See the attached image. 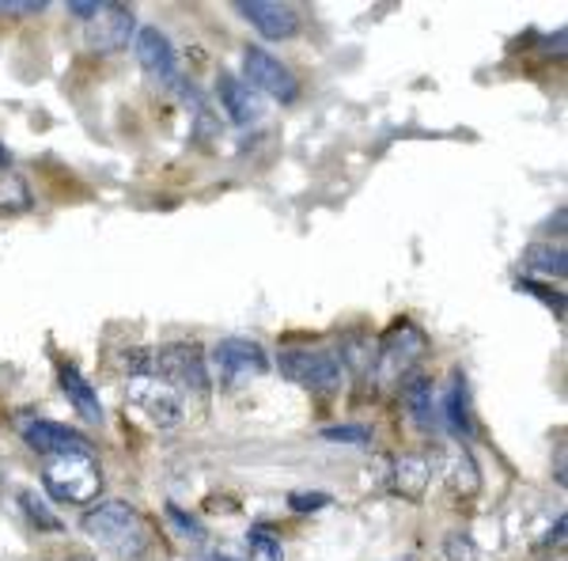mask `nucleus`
<instances>
[{
    "mask_svg": "<svg viewBox=\"0 0 568 561\" xmlns=\"http://www.w3.org/2000/svg\"><path fill=\"white\" fill-rule=\"evenodd\" d=\"M84 531L118 558H141V550L149 547L144 520L130 501H99L84 517Z\"/></svg>",
    "mask_w": 568,
    "mask_h": 561,
    "instance_id": "obj_1",
    "label": "nucleus"
},
{
    "mask_svg": "<svg viewBox=\"0 0 568 561\" xmlns=\"http://www.w3.org/2000/svg\"><path fill=\"white\" fill-rule=\"evenodd\" d=\"M277 364H281L284 380L300 383L304 391H315V394H334L345 380L342 357H337V349H326V345H288V349H281Z\"/></svg>",
    "mask_w": 568,
    "mask_h": 561,
    "instance_id": "obj_2",
    "label": "nucleus"
},
{
    "mask_svg": "<svg viewBox=\"0 0 568 561\" xmlns=\"http://www.w3.org/2000/svg\"><path fill=\"white\" fill-rule=\"evenodd\" d=\"M42 485L53 501L65 504H88L99 497L103 474H99L95 455H53L42 467Z\"/></svg>",
    "mask_w": 568,
    "mask_h": 561,
    "instance_id": "obj_3",
    "label": "nucleus"
},
{
    "mask_svg": "<svg viewBox=\"0 0 568 561\" xmlns=\"http://www.w3.org/2000/svg\"><path fill=\"white\" fill-rule=\"evenodd\" d=\"M125 402H133L136 410L149 413V421L160 429H179L182 418H186L182 391L163 380V375H130L125 380Z\"/></svg>",
    "mask_w": 568,
    "mask_h": 561,
    "instance_id": "obj_4",
    "label": "nucleus"
},
{
    "mask_svg": "<svg viewBox=\"0 0 568 561\" xmlns=\"http://www.w3.org/2000/svg\"><path fill=\"white\" fill-rule=\"evenodd\" d=\"M425 349H428L425 334L414 323L394 327L379 342V349H375V375L383 383H406L414 375L417 361L425 357Z\"/></svg>",
    "mask_w": 568,
    "mask_h": 561,
    "instance_id": "obj_5",
    "label": "nucleus"
},
{
    "mask_svg": "<svg viewBox=\"0 0 568 561\" xmlns=\"http://www.w3.org/2000/svg\"><path fill=\"white\" fill-rule=\"evenodd\" d=\"M152 375H163L168 383H175L179 391H190L197 399H205L213 391L209 383V364L201 357V345H163L152 349Z\"/></svg>",
    "mask_w": 568,
    "mask_h": 561,
    "instance_id": "obj_6",
    "label": "nucleus"
},
{
    "mask_svg": "<svg viewBox=\"0 0 568 561\" xmlns=\"http://www.w3.org/2000/svg\"><path fill=\"white\" fill-rule=\"evenodd\" d=\"M243 84L254 88L258 96L277 99V103H296L300 99V80L292 77V69L281 66L262 46H246L243 50Z\"/></svg>",
    "mask_w": 568,
    "mask_h": 561,
    "instance_id": "obj_7",
    "label": "nucleus"
},
{
    "mask_svg": "<svg viewBox=\"0 0 568 561\" xmlns=\"http://www.w3.org/2000/svg\"><path fill=\"white\" fill-rule=\"evenodd\" d=\"M213 361H216L220 380L232 383V388L270 372V353H265L258 342H251V338H224V342L213 349Z\"/></svg>",
    "mask_w": 568,
    "mask_h": 561,
    "instance_id": "obj_8",
    "label": "nucleus"
},
{
    "mask_svg": "<svg viewBox=\"0 0 568 561\" xmlns=\"http://www.w3.org/2000/svg\"><path fill=\"white\" fill-rule=\"evenodd\" d=\"M136 39V20L125 4H99L95 16L84 23V42L95 53H118Z\"/></svg>",
    "mask_w": 568,
    "mask_h": 561,
    "instance_id": "obj_9",
    "label": "nucleus"
},
{
    "mask_svg": "<svg viewBox=\"0 0 568 561\" xmlns=\"http://www.w3.org/2000/svg\"><path fill=\"white\" fill-rule=\"evenodd\" d=\"M20 437L42 459H53V455H95V448H91V440L84 437V432L72 429V425H58V421L31 418V421H23V425H20Z\"/></svg>",
    "mask_w": 568,
    "mask_h": 561,
    "instance_id": "obj_10",
    "label": "nucleus"
},
{
    "mask_svg": "<svg viewBox=\"0 0 568 561\" xmlns=\"http://www.w3.org/2000/svg\"><path fill=\"white\" fill-rule=\"evenodd\" d=\"M136 61L160 84H179V53L160 27H136Z\"/></svg>",
    "mask_w": 568,
    "mask_h": 561,
    "instance_id": "obj_11",
    "label": "nucleus"
},
{
    "mask_svg": "<svg viewBox=\"0 0 568 561\" xmlns=\"http://www.w3.org/2000/svg\"><path fill=\"white\" fill-rule=\"evenodd\" d=\"M235 12L243 16L246 23H254L265 39H292L300 31V12L292 4H281V0H240Z\"/></svg>",
    "mask_w": 568,
    "mask_h": 561,
    "instance_id": "obj_12",
    "label": "nucleus"
},
{
    "mask_svg": "<svg viewBox=\"0 0 568 561\" xmlns=\"http://www.w3.org/2000/svg\"><path fill=\"white\" fill-rule=\"evenodd\" d=\"M216 99L235 126H254L262 118V96L254 88H246L240 77H232V72L216 77Z\"/></svg>",
    "mask_w": 568,
    "mask_h": 561,
    "instance_id": "obj_13",
    "label": "nucleus"
},
{
    "mask_svg": "<svg viewBox=\"0 0 568 561\" xmlns=\"http://www.w3.org/2000/svg\"><path fill=\"white\" fill-rule=\"evenodd\" d=\"M58 383H61V391H65V399L72 402V410L80 413V418L88 421V425H103V402H99V394L95 388L80 375V368H72V364H58Z\"/></svg>",
    "mask_w": 568,
    "mask_h": 561,
    "instance_id": "obj_14",
    "label": "nucleus"
},
{
    "mask_svg": "<svg viewBox=\"0 0 568 561\" xmlns=\"http://www.w3.org/2000/svg\"><path fill=\"white\" fill-rule=\"evenodd\" d=\"M439 418L447 421V429H452L459 440H470L474 437L470 391H466L463 372H452V380H447V391H444V399H439Z\"/></svg>",
    "mask_w": 568,
    "mask_h": 561,
    "instance_id": "obj_15",
    "label": "nucleus"
},
{
    "mask_svg": "<svg viewBox=\"0 0 568 561\" xmlns=\"http://www.w3.org/2000/svg\"><path fill=\"white\" fill-rule=\"evenodd\" d=\"M428 478H433V463H428V455H398L394 459V493L409 497V501H417L420 493H425Z\"/></svg>",
    "mask_w": 568,
    "mask_h": 561,
    "instance_id": "obj_16",
    "label": "nucleus"
},
{
    "mask_svg": "<svg viewBox=\"0 0 568 561\" xmlns=\"http://www.w3.org/2000/svg\"><path fill=\"white\" fill-rule=\"evenodd\" d=\"M402 399H406V407L417 418L420 429H436L439 407H436V399H433V380H428V375H417V372L409 375V380L402 383Z\"/></svg>",
    "mask_w": 568,
    "mask_h": 561,
    "instance_id": "obj_17",
    "label": "nucleus"
},
{
    "mask_svg": "<svg viewBox=\"0 0 568 561\" xmlns=\"http://www.w3.org/2000/svg\"><path fill=\"white\" fill-rule=\"evenodd\" d=\"M447 482H452V490L463 493V497L478 493L481 471H478V463H474L470 452H452V455H447Z\"/></svg>",
    "mask_w": 568,
    "mask_h": 561,
    "instance_id": "obj_18",
    "label": "nucleus"
},
{
    "mask_svg": "<svg viewBox=\"0 0 568 561\" xmlns=\"http://www.w3.org/2000/svg\"><path fill=\"white\" fill-rule=\"evenodd\" d=\"M16 501H20V509H23V517H27L31 528H39V531H61V528H65L58 512L45 504V497H39L34 490H20V493H16Z\"/></svg>",
    "mask_w": 568,
    "mask_h": 561,
    "instance_id": "obj_19",
    "label": "nucleus"
},
{
    "mask_svg": "<svg viewBox=\"0 0 568 561\" xmlns=\"http://www.w3.org/2000/svg\"><path fill=\"white\" fill-rule=\"evenodd\" d=\"M527 270L538 278H565V247L561 243H538L527 254Z\"/></svg>",
    "mask_w": 568,
    "mask_h": 561,
    "instance_id": "obj_20",
    "label": "nucleus"
},
{
    "mask_svg": "<svg viewBox=\"0 0 568 561\" xmlns=\"http://www.w3.org/2000/svg\"><path fill=\"white\" fill-rule=\"evenodd\" d=\"M246 542H251V550H254V554H258L262 561H284L281 539L273 535L270 528H251V531H246Z\"/></svg>",
    "mask_w": 568,
    "mask_h": 561,
    "instance_id": "obj_21",
    "label": "nucleus"
},
{
    "mask_svg": "<svg viewBox=\"0 0 568 561\" xmlns=\"http://www.w3.org/2000/svg\"><path fill=\"white\" fill-rule=\"evenodd\" d=\"M168 520H171V528H175L182 539H190V542H205L209 539L205 523H201L197 517H190V512H182L179 504H168Z\"/></svg>",
    "mask_w": 568,
    "mask_h": 561,
    "instance_id": "obj_22",
    "label": "nucleus"
},
{
    "mask_svg": "<svg viewBox=\"0 0 568 561\" xmlns=\"http://www.w3.org/2000/svg\"><path fill=\"white\" fill-rule=\"evenodd\" d=\"M323 437L337 440V444H368L372 425H329V429H323Z\"/></svg>",
    "mask_w": 568,
    "mask_h": 561,
    "instance_id": "obj_23",
    "label": "nucleus"
},
{
    "mask_svg": "<svg viewBox=\"0 0 568 561\" xmlns=\"http://www.w3.org/2000/svg\"><path fill=\"white\" fill-rule=\"evenodd\" d=\"M444 554L452 561H474V558H478V547H474L470 535L455 531V535H447V542H444Z\"/></svg>",
    "mask_w": 568,
    "mask_h": 561,
    "instance_id": "obj_24",
    "label": "nucleus"
},
{
    "mask_svg": "<svg viewBox=\"0 0 568 561\" xmlns=\"http://www.w3.org/2000/svg\"><path fill=\"white\" fill-rule=\"evenodd\" d=\"M0 206L8 209V213H12V209H27L31 206V198H27V187L20 179H8L4 187H0Z\"/></svg>",
    "mask_w": 568,
    "mask_h": 561,
    "instance_id": "obj_25",
    "label": "nucleus"
},
{
    "mask_svg": "<svg viewBox=\"0 0 568 561\" xmlns=\"http://www.w3.org/2000/svg\"><path fill=\"white\" fill-rule=\"evenodd\" d=\"M326 504H329L326 493H288L292 512H315V509H326Z\"/></svg>",
    "mask_w": 568,
    "mask_h": 561,
    "instance_id": "obj_26",
    "label": "nucleus"
},
{
    "mask_svg": "<svg viewBox=\"0 0 568 561\" xmlns=\"http://www.w3.org/2000/svg\"><path fill=\"white\" fill-rule=\"evenodd\" d=\"M519 289L530 292V297H542V300L549 303V308H557V315H561V311H565V297H561V292L542 289V284H538V281H519Z\"/></svg>",
    "mask_w": 568,
    "mask_h": 561,
    "instance_id": "obj_27",
    "label": "nucleus"
},
{
    "mask_svg": "<svg viewBox=\"0 0 568 561\" xmlns=\"http://www.w3.org/2000/svg\"><path fill=\"white\" fill-rule=\"evenodd\" d=\"M45 8V0H0V16H34V12H42Z\"/></svg>",
    "mask_w": 568,
    "mask_h": 561,
    "instance_id": "obj_28",
    "label": "nucleus"
},
{
    "mask_svg": "<svg viewBox=\"0 0 568 561\" xmlns=\"http://www.w3.org/2000/svg\"><path fill=\"white\" fill-rule=\"evenodd\" d=\"M61 561H95V558H88V554H72V558H61Z\"/></svg>",
    "mask_w": 568,
    "mask_h": 561,
    "instance_id": "obj_29",
    "label": "nucleus"
},
{
    "mask_svg": "<svg viewBox=\"0 0 568 561\" xmlns=\"http://www.w3.org/2000/svg\"><path fill=\"white\" fill-rule=\"evenodd\" d=\"M205 561H240V558H227V554H213V558H205Z\"/></svg>",
    "mask_w": 568,
    "mask_h": 561,
    "instance_id": "obj_30",
    "label": "nucleus"
},
{
    "mask_svg": "<svg viewBox=\"0 0 568 561\" xmlns=\"http://www.w3.org/2000/svg\"><path fill=\"white\" fill-rule=\"evenodd\" d=\"M0 168H8V152H4V144H0Z\"/></svg>",
    "mask_w": 568,
    "mask_h": 561,
    "instance_id": "obj_31",
    "label": "nucleus"
},
{
    "mask_svg": "<svg viewBox=\"0 0 568 561\" xmlns=\"http://www.w3.org/2000/svg\"><path fill=\"white\" fill-rule=\"evenodd\" d=\"M402 561H409V558H402Z\"/></svg>",
    "mask_w": 568,
    "mask_h": 561,
    "instance_id": "obj_32",
    "label": "nucleus"
}]
</instances>
